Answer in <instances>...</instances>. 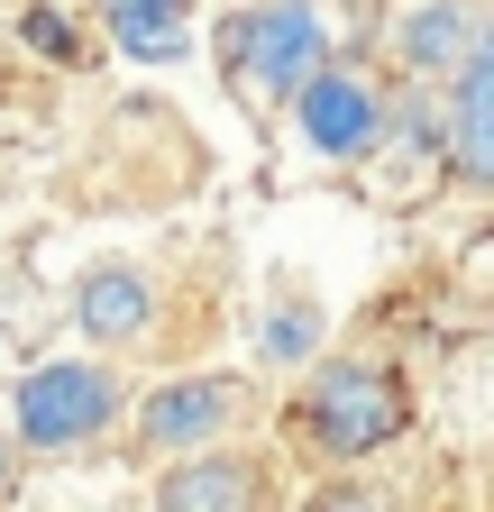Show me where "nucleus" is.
Segmentation results:
<instances>
[{"label": "nucleus", "instance_id": "obj_1", "mask_svg": "<svg viewBox=\"0 0 494 512\" xmlns=\"http://www.w3.org/2000/svg\"><path fill=\"white\" fill-rule=\"evenodd\" d=\"M220 64H229V83L238 101H257V110H284L302 83L330 64V37H321V10L312 0H257V10H238L220 28Z\"/></svg>", "mask_w": 494, "mask_h": 512}, {"label": "nucleus", "instance_id": "obj_2", "mask_svg": "<svg viewBox=\"0 0 494 512\" xmlns=\"http://www.w3.org/2000/svg\"><path fill=\"white\" fill-rule=\"evenodd\" d=\"M110 421H119V384H110L101 366H83V357L28 366L19 394H10V430H19L28 448H83V439H101Z\"/></svg>", "mask_w": 494, "mask_h": 512}, {"label": "nucleus", "instance_id": "obj_3", "mask_svg": "<svg viewBox=\"0 0 494 512\" xmlns=\"http://www.w3.org/2000/svg\"><path fill=\"white\" fill-rule=\"evenodd\" d=\"M412 403H403V375L394 366H321L312 384V439L330 458H376L385 439H403Z\"/></svg>", "mask_w": 494, "mask_h": 512}, {"label": "nucleus", "instance_id": "obj_4", "mask_svg": "<svg viewBox=\"0 0 494 512\" xmlns=\"http://www.w3.org/2000/svg\"><path fill=\"white\" fill-rule=\"evenodd\" d=\"M293 119H302V138H312V156H330V165H357L385 138V101H376L366 74H348V64H321V74L293 92Z\"/></svg>", "mask_w": 494, "mask_h": 512}, {"label": "nucleus", "instance_id": "obj_5", "mask_svg": "<svg viewBox=\"0 0 494 512\" xmlns=\"http://www.w3.org/2000/svg\"><path fill=\"white\" fill-rule=\"evenodd\" d=\"M229 412H238V384L229 375H183V384H165V394H147L138 439L165 448V458H202V448L229 430Z\"/></svg>", "mask_w": 494, "mask_h": 512}, {"label": "nucleus", "instance_id": "obj_6", "mask_svg": "<svg viewBox=\"0 0 494 512\" xmlns=\"http://www.w3.org/2000/svg\"><path fill=\"white\" fill-rule=\"evenodd\" d=\"M74 320H83V339L129 348V339H147V320H156V284L138 266H92L83 293H74Z\"/></svg>", "mask_w": 494, "mask_h": 512}, {"label": "nucleus", "instance_id": "obj_7", "mask_svg": "<svg viewBox=\"0 0 494 512\" xmlns=\"http://www.w3.org/2000/svg\"><path fill=\"white\" fill-rule=\"evenodd\" d=\"M494 46L476 37L467 64H458V110H449V156H458V183H485L494 174Z\"/></svg>", "mask_w": 494, "mask_h": 512}, {"label": "nucleus", "instance_id": "obj_8", "mask_svg": "<svg viewBox=\"0 0 494 512\" xmlns=\"http://www.w3.org/2000/svg\"><path fill=\"white\" fill-rule=\"evenodd\" d=\"M156 512H257V467L202 448V458H183V467L156 485Z\"/></svg>", "mask_w": 494, "mask_h": 512}, {"label": "nucleus", "instance_id": "obj_9", "mask_svg": "<svg viewBox=\"0 0 494 512\" xmlns=\"http://www.w3.org/2000/svg\"><path fill=\"white\" fill-rule=\"evenodd\" d=\"M476 46V10L467 0H421V10L403 19V64L412 74H449V64H467Z\"/></svg>", "mask_w": 494, "mask_h": 512}, {"label": "nucleus", "instance_id": "obj_10", "mask_svg": "<svg viewBox=\"0 0 494 512\" xmlns=\"http://www.w3.org/2000/svg\"><path fill=\"white\" fill-rule=\"evenodd\" d=\"M110 28H119V46L147 55V64L183 55V10H129V19H110Z\"/></svg>", "mask_w": 494, "mask_h": 512}, {"label": "nucleus", "instance_id": "obj_11", "mask_svg": "<svg viewBox=\"0 0 494 512\" xmlns=\"http://www.w3.org/2000/svg\"><path fill=\"white\" fill-rule=\"evenodd\" d=\"M19 37H28L37 55H74V19H65V10H28V19H19Z\"/></svg>", "mask_w": 494, "mask_h": 512}, {"label": "nucleus", "instance_id": "obj_12", "mask_svg": "<svg viewBox=\"0 0 494 512\" xmlns=\"http://www.w3.org/2000/svg\"><path fill=\"white\" fill-rule=\"evenodd\" d=\"M266 348H275V357H302V348H312V311H284V320H266Z\"/></svg>", "mask_w": 494, "mask_h": 512}, {"label": "nucleus", "instance_id": "obj_13", "mask_svg": "<svg viewBox=\"0 0 494 512\" xmlns=\"http://www.w3.org/2000/svg\"><path fill=\"white\" fill-rule=\"evenodd\" d=\"M129 10H183V0H110V19H129Z\"/></svg>", "mask_w": 494, "mask_h": 512}, {"label": "nucleus", "instance_id": "obj_14", "mask_svg": "<svg viewBox=\"0 0 494 512\" xmlns=\"http://www.w3.org/2000/svg\"><path fill=\"white\" fill-rule=\"evenodd\" d=\"M321 512H376V503H321Z\"/></svg>", "mask_w": 494, "mask_h": 512}, {"label": "nucleus", "instance_id": "obj_15", "mask_svg": "<svg viewBox=\"0 0 494 512\" xmlns=\"http://www.w3.org/2000/svg\"><path fill=\"white\" fill-rule=\"evenodd\" d=\"M0 476H10V439H0Z\"/></svg>", "mask_w": 494, "mask_h": 512}]
</instances>
